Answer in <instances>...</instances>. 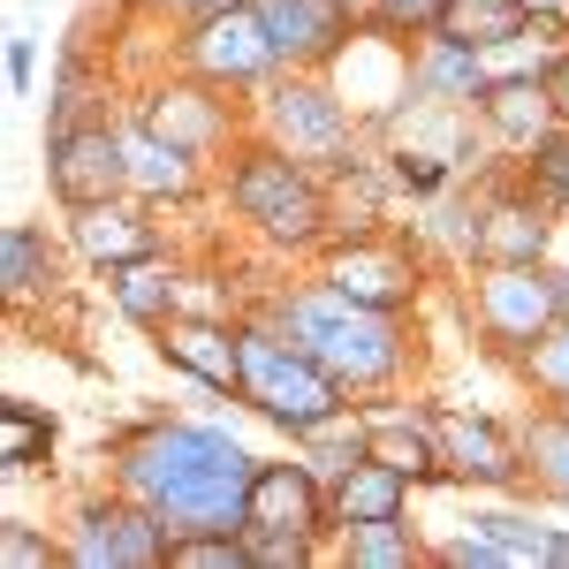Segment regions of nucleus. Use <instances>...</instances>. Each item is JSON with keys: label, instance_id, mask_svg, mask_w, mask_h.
<instances>
[{"label": "nucleus", "instance_id": "1", "mask_svg": "<svg viewBox=\"0 0 569 569\" xmlns=\"http://www.w3.org/2000/svg\"><path fill=\"white\" fill-rule=\"evenodd\" d=\"M251 456L213 426H152L144 440L122 448V486L176 531H243L251 501Z\"/></svg>", "mask_w": 569, "mask_h": 569}, {"label": "nucleus", "instance_id": "2", "mask_svg": "<svg viewBox=\"0 0 569 569\" xmlns=\"http://www.w3.org/2000/svg\"><path fill=\"white\" fill-rule=\"evenodd\" d=\"M281 335L305 357H319L342 388H372L402 365V342H395V319L380 305H357L342 289H319V297H297L281 311Z\"/></svg>", "mask_w": 569, "mask_h": 569}, {"label": "nucleus", "instance_id": "3", "mask_svg": "<svg viewBox=\"0 0 569 569\" xmlns=\"http://www.w3.org/2000/svg\"><path fill=\"white\" fill-rule=\"evenodd\" d=\"M236 350H243V395L259 402L273 426L311 433V426L342 418V380H335L319 357H305L289 335H259V327H243Z\"/></svg>", "mask_w": 569, "mask_h": 569}, {"label": "nucleus", "instance_id": "4", "mask_svg": "<svg viewBox=\"0 0 569 569\" xmlns=\"http://www.w3.org/2000/svg\"><path fill=\"white\" fill-rule=\"evenodd\" d=\"M228 190H236V213L251 220L259 236H273V243H319L327 236V198L305 176V160L281 152V144L273 152H251Z\"/></svg>", "mask_w": 569, "mask_h": 569}, {"label": "nucleus", "instance_id": "5", "mask_svg": "<svg viewBox=\"0 0 569 569\" xmlns=\"http://www.w3.org/2000/svg\"><path fill=\"white\" fill-rule=\"evenodd\" d=\"M77 569H152L168 562V525L144 509V501H91L77 517V547H69Z\"/></svg>", "mask_w": 569, "mask_h": 569}, {"label": "nucleus", "instance_id": "6", "mask_svg": "<svg viewBox=\"0 0 569 569\" xmlns=\"http://www.w3.org/2000/svg\"><path fill=\"white\" fill-rule=\"evenodd\" d=\"M122 182H130V137H114L107 122L53 130V198H61L69 213H77V206H107Z\"/></svg>", "mask_w": 569, "mask_h": 569}, {"label": "nucleus", "instance_id": "7", "mask_svg": "<svg viewBox=\"0 0 569 569\" xmlns=\"http://www.w3.org/2000/svg\"><path fill=\"white\" fill-rule=\"evenodd\" d=\"M479 319L509 342V350H531L547 327H562V311H555V273L493 266V273L479 281Z\"/></svg>", "mask_w": 569, "mask_h": 569}, {"label": "nucleus", "instance_id": "8", "mask_svg": "<svg viewBox=\"0 0 569 569\" xmlns=\"http://www.w3.org/2000/svg\"><path fill=\"white\" fill-rule=\"evenodd\" d=\"M190 61H198L213 84H259L281 53H273V31H266L259 8H228V16H206V23H198Z\"/></svg>", "mask_w": 569, "mask_h": 569}, {"label": "nucleus", "instance_id": "9", "mask_svg": "<svg viewBox=\"0 0 569 569\" xmlns=\"http://www.w3.org/2000/svg\"><path fill=\"white\" fill-rule=\"evenodd\" d=\"M266 114H273L281 152H297V160H342L350 152V114L327 84H281Z\"/></svg>", "mask_w": 569, "mask_h": 569}, {"label": "nucleus", "instance_id": "10", "mask_svg": "<svg viewBox=\"0 0 569 569\" xmlns=\"http://www.w3.org/2000/svg\"><path fill=\"white\" fill-rule=\"evenodd\" d=\"M433 433H440V456H448V471H456V479L509 486L517 471H525V448L501 433V426L471 418V410H433Z\"/></svg>", "mask_w": 569, "mask_h": 569}, {"label": "nucleus", "instance_id": "11", "mask_svg": "<svg viewBox=\"0 0 569 569\" xmlns=\"http://www.w3.org/2000/svg\"><path fill=\"white\" fill-rule=\"evenodd\" d=\"M281 61H327L350 39V0H251Z\"/></svg>", "mask_w": 569, "mask_h": 569}, {"label": "nucleus", "instance_id": "12", "mask_svg": "<svg viewBox=\"0 0 569 569\" xmlns=\"http://www.w3.org/2000/svg\"><path fill=\"white\" fill-rule=\"evenodd\" d=\"M243 531H319V479L305 463H259L251 501H243Z\"/></svg>", "mask_w": 569, "mask_h": 569}, {"label": "nucleus", "instance_id": "13", "mask_svg": "<svg viewBox=\"0 0 569 569\" xmlns=\"http://www.w3.org/2000/svg\"><path fill=\"white\" fill-rule=\"evenodd\" d=\"M77 243H84V259L99 266H137V259H160V236H152V220L130 213V206H77Z\"/></svg>", "mask_w": 569, "mask_h": 569}, {"label": "nucleus", "instance_id": "14", "mask_svg": "<svg viewBox=\"0 0 569 569\" xmlns=\"http://www.w3.org/2000/svg\"><path fill=\"white\" fill-rule=\"evenodd\" d=\"M402 493H410V471H395L388 456H365L335 479V517L342 525H388V517H402Z\"/></svg>", "mask_w": 569, "mask_h": 569}, {"label": "nucleus", "instance_id": "15", "mask_svg": "<svg viewBox=\"0 0 569 569\" xmlns=\"http://www.w3.org/2000/svg\"><path fill=\"white\" fill-rule=\"evenodd\" d=\"M160 335H168L160 350L176 357V365H190L206 388H220V395L243 388V350H236V335H220V327H206V319H168Z\"/></svg>", "mask_w": 569, "mask_h": 569}, {"label": "nucleus", "instance_id": "16", "mask_svg": "<svg viewBox=\"0 0 569 569\" xmlns=\"http://www.w3.org/2000/svg\"><path fill=\"white\" fill-rule=\"evenodd\" d=\"M327 289H342V297H357V305L395 311L402 297H410V266L395 259V251H372V243H357V251H342V259H335Z\"/></svg>", "mask_w": 569, "mask_h": 569}, {"label": "nucleus", "instance_id": "17", "mask_svg": "<svg viewBox=\"0 0 569 569\" xmlns=\"http://www.w3.org/2000/svg\"><path fill=\"white\" fill-rule=\"evenodd\" d=\"M479 107H486V122H493V130L509 137V144H539V137H555L547 122L562 114L547 84H486V99H479Z\"/></svg>", "mask_w": 569, "mask_h": 569}, {"label": "nucleus", "instance_id": "18", "mask_svg": "<svg viewBox=\"0 0 569 569\" xmlns=\"http://www.w3.org/2000/svg\"><path fill=\"white\" fill-rule=\"evenodd\" d=\"M144 130L168 137V144H182V152L198 160V152L220 137V107L206 99V91H160V99H152V114H144Z\"/></svg>", "mask_w": 569, "mask_h": 569}, {"label": "nucleus", "instance_id": "19", "mask_svg": "<svg viewBox=\"0 0 569 569\" xmlns=\"http://www.w3.org/2000/svg\"><path fill=\"white\" fill-rule=\"evenodd\" d=\"M471 243H479L493 266H531L547 251V220L531 213V206H493V213L471 228Z\"/></svg>", "mask_w": 569, "mask_h": 569}, {"label": "nucleus", "instance_id": "20", "mask_svg": "<svg viewBox=\"0 0 569 569\" xmlns=\"http://www.w3.org/2000/svg\"><path fill=\"white\" fill-rule=\"evenodd\" d=\"M372 456H388L395 471H410V479H433L440 463V433H433V418H372Z\"/></svg>", "mask_w": 569, "mask_h": 569}, {"label": "nucleus", "instance_id": "21", "mask_svg": "<svg viewBox=\"0 0 569 569\" xmlns=\"http://www.w3.org/2000/svg\"><path fill=\"white\" fill-rule=\"evenodd\" d=\"M525 0H448V16H440V39L456 46H509L525 31Z\"/></svg>", "mask_w": 569, "mask_h": 569}, {"label": "nucleus", "instance_id": "22", "mask_svg": "<svg viewBox=\"0 0 569 569\" xmlns=\"http://www.w3.org/2000/svg\"><path fill=\"white\" fill-rule=\"evenodd\" d=\"M130 190H144V198H182L190 190V152L168 144V137H152V130H137L130 137Z\"/></svg>", "mask_w": 569, "mask_h": 569}, {"label": "nucleus", "instance_id": "23", "mask_svg": "<svg viewBox=\"0 0 569 569\" xmlns=\"http://www.w3.org/2000/svg\"><path fill=\"white\" fill-rule=\"evenodd\" d=\"M418 91H433V99H486L479 46L433 39V46H426V61H418Z\"/></svg>", "mask_w": 569, "mask_h": 569}, {"label": "nucleus", "instance_id": "24", "mask_svg": "<svg viewBox=\"0 0 569 569\" xmlns=\"http://www.w3.org/2000/svg\"><path fill=\"white\" fill-rule=\"evenodd\" d=\"M53 281V251H46V236L31 220H8V236H0V289L8 297H31Z\"/></svg>", "mask_w": 569, "mask_h": 569}, {"label": "nucleus", "instance_id": "25", "mask_svg": "<svg viewBox=\"0 0 569 569\" xmlns=\"http://www.w3.org/2000/svg\"><path fill=\"white\" fill-rule=\"evenodd\" d=\"M114 297H122V311H130V319L168 327V319H176V273H168V266H152V259H137V266H122Z\"/></svg>", "mask_w": 569, "mask_h": 569}, {"label": "nucleus", "instance_id": "26", "mask_svg": "<svg viewBox=\"0 0 569 569\" xmlns=\"http://www.w3.org/2000/svg\"><path fill=\"white\" fill-rule=\"evenodd\" d=\"M168 562L176 569H251V539L243 531H176Z\"/></svg>", "mask_w": 569, "mask_h": 569}, {"label": "nucleus", "instance_id": "27", "mask_svg": "<svg viewBox=\"0 0 569 569\" xmlns=\"http://www.w3.org/2000/svg\"><path fill=\"white\" fill-rule=\"evenodd\" d=\"M46 448H53V426H46L31 402H0V463L8 471H23V463H39Z\"/></svg>", "mask_w": 569, "mask_h": 569}, {"label": "nucleus", "instance_id": "28", "mask_svg": "<svg viewBox=\"0 0 569 569\" xmlns=\"http://www.w3.org/2000/svg\"><path fill=\"white\" fill-rule=\"evenodd\" d=\"M525 463L569 501V418H539V426H531L525 433Z\"/></svg>", "mask_w": 569, "mask_h": 569}, {"label": "nucleus", "instance_id": "29", "mask_svg": "<svg viewBox=\"0 0 569 569\" xmlns=\"http://www.w3.org/2000/svg\"><path fill=\"white\" fill-rule=\"evenodd\" d=\"M350 562L357 569H410L402 517H388V525H350Z\"/></svg>", "mask_w": 569, "mask_h": 569}, {"label": "nucleus", "instance_id": "30", "mask_svg": "<svg viewBox=\"0 0 569 569\" xmlns=\"http://www.w3.org/2000/svg\"><path fill=\"white\" fill-rule=\"evenodd\" d=\"M525 365H531V380H547L555 395H569V319H562V327H547V335L531 342Z\"/></svg>", "mask_w": 569, "mask_h": 569}, {"label": "nucleus", "instance_id": "31", "mask_svg": "<svg viewBox=\"0 0 569 569\" xmlns=\"http://www.w3.org/2000/svg\"><path fill=\"white\" fill-rule=\"evenodd\" d=\"M531 176H539L547 206H569V137H539L531 144Z\"/></svg>", "mask_w": 569, "mask_h": 569}, {"label": "nucleus", "instance_id": "32", "mask_svg": "<svg viewBox=\"0 0 569 569\" xmlns=\"http://www.w3.org/2000/svg\"><path fill=\"white\" fill-rule=\"evenodd\" d=\"M486 539H501V555L509 562H547V531H531L525 517H471Z\"/></svg>", "mask_w": 569, "mask_h": 569}, {"label": "nucleus", "instance_id": "33", "mask_svg": "<svg viewBox=\"0 0 569 569\" xmlns=\"http://www.w3.org/2000/svg\"><path fill=\"white\" fill-rule=\"evenodd\" d=\"M259 569H305L311 562V531H243Z\"/></svg>", "mask_w": 569, "mask_h": 569}, {"label": "nucleus", "instance_id": "34", "mask_svg": "<svg viewBox=\"0 0 569 569\" xmlns=\"http://www.w3.org/2000/svg\"><path fill=\"white\" fill-rule=\"evenodd\" d=\"M440 16H448V0H380V23L395 31H440Z\"/></svg>", "mask_w": 569, "mask_h": 569}, {"label": "nucleus", "instance_id": "35", "mask_svg": "<svg viewBox=\"0 0 569 569\" xmlns=\"http://www.w3.org/2000/svg\"><path fill=\"white\" fill-rule=\"evenodd\" d=\"M0 555H8V569H46V562H53V547H46V539H31L23 525L0 531Z\"/></svg>", "mask_w": 569, "mask_h": 569}, {"label": "nucleus", "instance_id": "36", "mask_svg": "<svg viewBox=\"0 0 569 569\" xmlns=\"http://www.w3.org/2000/svg\"><path fill=\"white\" fill-rule=\"evenodd\" d=\"M448 562H456V569H493V562H509V555H501V539L471 531V539H456V547H448Z\"/></svg>", "mask_w": 569, "mask_h": 569}, {"label": "nucleus", "instance_id": "37", "mask_svg": "<svg viewBox=\"0 0 569 569\" xmlns=\"http://www.w3.org/2000/svg\"><path fill=\"white\" fill-rule=\"evenodd\" d=\"M395 176L410 182V190H440V176H448V168H440V160H418V152H402V168H395Z\"/></svg>", "mask_w": 569, "mask_h": 569}, {"label": "nucleus", "instance_id": "38", "mask_svg": "<svg viewBox=\"0 0 569 569\" xmlns=\"http://www.w3.org/2000/svg\"><path fill=\"white\" fill-rule=\"evenodd\" d=\"M176 16H190V23H206V16H228V8H243V0H168Z\"/></svg>", "mask_w": 569, "mask_h": 569}, {"label": "nucleus", "instance_id": "39", "mask_svg": "<svg viewBox=\"0 0 569 569\" xmlns=\"http://www.w3.org/2000/svg\"><path fill=\"white\" fill-rule=\"evenodd\" d=\"M8 77L31 84V39H8Z\"/></svg>", "mask_w": 569, "mask_h": 569}, {"label": "nucleus", "instance_id": "40", "mask_svg": "<svg viewBox=\"0 0 569 569\" xmlns=\"http://www.w3.org/2000/svg\"><path fill=\"white\" fill-rule=\"evenodd\" d=\"M547 91H555V107H562V122H569V53L555 61V77H547Z\"/></svg>", "mask_w": 569, "mask_h": 569}, {"label": "nucleus", "instance_id": "41", "mask_svg": "<svg viewBox=\"0 0 569 569\" xmlns=\"http://www.w3.org/2000/svg\"><path fill=\"white\" fill-rule=\"evenodd\" d=\"M547 562H562V569H569V531H555V539H547Z\"/></svg>", "mask_w": 569, "mask_h": 569}, {"label": "nucleus", "instance_id": "42", "mask_svg": "<svg viewBox=\"0 0 569 569\" xmlns=\"http://www.w3.org/2000/svg\"><path fill=\"white\" fill-rule=\"evenodd\" d=\"M555 311L569 319V273H555Z\"/></svg>", "mask_w": 569, "mask_h": 569}, {"label": "nucleus", "instance_id": "43", "mask_svg": "<svg viewBox=\"0 0 569 569\" xmlns=\"http://www.w3.org/2000/svg\"><path fill=\"white\" fill-rule=\"evenodd\" d=\"M525 8H531V16H547V8H562V0H525Z\"/></svg>", "mask_w": 569, "mask_h": 569}]
</instances>
